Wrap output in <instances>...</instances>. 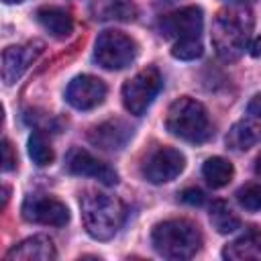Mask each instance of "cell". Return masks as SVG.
<instances>
[{"instance_id": "1", "label": "cell", "mask_w": 261, "mask_h": 261, "mask_svg": "<svg viewBox=\"0 0 261 261\" xmlns=\"http://www.w3.org/2000/svg\"><path fill=\"white\" fill-rule=\"evenodd\" d=\"M253 29V16L245 6L232 4L218 10L212 24V45L222 61H234L243 55Z\"/></svg>"}, {"instance_id": "2", "label": "cell", "mask_w": 261, "mask_h": 261, "mask_svg": "<svg viewBox=\"0 0 261 261\" xmlns=\"http://www.w3.org/2000/svg\"><path fill=\"white\" fill-rule=\"evenodd\" d=\"M80 208L84 228L96 241L112 239L126 218V206L122 200L102 192H86L82 196Z\"/></svg>"}, {"instance_id": "3", "label": "cell", "mask_w": 261, "mask_h": 261, "mask_svg": "<svg viewBox=\"0 0 261 261\" xmlns=\"http://www.w3.org/2000/svg\"><path fill=\"white\" fill-rule=\"evenodd\" d=\"M151 241L155 251L167 259H190L202 247L200 228L186 218L159 222L153 228Z\"/></svg>"}, {"instance_id": "4", "label": "cell", "mask_w": 261, "mask_h": 261, "mask_svg": "<svg viewBox=\"0 0 261 261\" xmlns=\"http://www.w3.org/2000/svg\"><path fill=\"white\" fill-rule=\"evenodd\" d=\"M165 126L171 135L188 141V143H204L212 137V122L206 108L194 98L175 100L165 116Z\"/></svg>"}, {"instance_id": "5", "label": "cell", "mask_w": 261, "mask_h": 261, "mask_svg": "<svg viewBox=\"0 0 261 261\" xmlns=\"http://www.w3.org/2000/svg\"><path fill=\"white\" fill-rule=\"evenodd\" d=\"M137 45L120 31H104L96 39L94 57L104 69H124L135 61Z\"/></svg>"}, {"instance_id": "6", "label": "cell", "mask_w": 261, "mask_h": 261, "mask_svg": "<svg viewBox=\"0 0 261 261\" xmlns=\"http://www.w3.org/2000/svg\"><path fill=\"white\" fill-rule=\"evenodd\" d=\"M161 75L155 67H147V69H141L137 75H133L124 86H122V102H124V108L135 114V116H141L149 106L151 102L155 100V96L159 94L161 90Z\"/></svg>"}, {"instance_id": "7", "label": "cell", "mask_w": 261, "mask_h": 261, "mask_svg": "<svg viewBox=\"0 0 261 261\" xmlns=\"http://www.w3.org/2000/svg\"><path fill=\"white\" fill-rule=\"evenodd\" d=\"M204 27V16L198 6H186L175 12L161 16L159 31L165 39L181 41V39H200Z\"/></svg>"}, {"instance_id": "8", "label": "cell", "mask_w": 261, "mask_h": 261, "mask_svg": "<svg viewBox=\"0 0 261 261\" xmlns=\"http://www.w3.org/2000/svg\"><path fill=\"white\" fill-rule=\"evenodd\" d=\"M22 218L35 224L65 226L69 222V210L63 202L49 196H27L22 202Z\"/></svg>"}, {"instance_id": "9", "label": "cell", "mask_w": 261, "mask_h": 261, "mask_svg": "<svg viewBox=\"0 0 261 261\" xmlns=\"http://www.w3.org/2000/svg\"><path fill=\"white\" fill-rule=\"evenodd\" d=\"M186 167V157L173 147H159L145 161L143 173L151 184H167L175 179Z\"/></svg>"}, {"instance_id": "10", "label": "cell", "mask_w": 261, "mask_h": 261, "mask_svg": "<svg viewBox=\"0 0 261 261\" xmlns=\"http://www.w3.org/2000/svg\"><path fill=\"white\" fill-rule=\"evenodd\" d=\"M106 92V84L100 77L84 73L69 82L65 90V100L77 110H92L104 102Z\"/></svg>"}, {"instance_id": "11", "label": "cell", "mask_w": 261, "mask_h": 261, "mask_svg": "<svg viewBox=\"0 0 261 261\" xmlns=\"http://www.w3.org/2000/svg\"><path fill=\"white\" fill-rule=\"evenodd\" d=\"M65 167L69 173L73 175H86V177H94L98 181H102L104 186H114L118 181L116 171L106 165L104 161L96 159L94 155H90L86 149H71L65 157Z\"/></svg>"}, {"instance_id": "12", "label": "cell", "mask_w": 261, "mask_h": 261, "mask_svg": "<svg viewBox=\"0 0 261 261\" xmlns=\"http://www.w3.org/2000/svg\"><path fill=\"white\" fill-rule=\"evenodd\" d=\"M41 51H43L41 41H33L27 45H18V47L14 45V47L4 49V53H2V82L6 86L14 84L29 69V65L41 55Z\"/></svg>"}, {"instance_id": "13", "label": "cell", "mask_w": 261, "mask_h": 261, "mask_svg": "<svg viewBox=\"0 0 261 261\" xmlns=\"http://www.w3.org/2000/svg\"><path fill=\"white\" fill-rule=\"evenodd\" d=\"M130 137H133L130 124H126L120 118L104 120V122H100L98 126H94L88 133L90 143L96 145V147H100V149H106V151H118V149H122L130 141Z\"/></svg>"}, {"instance_id": "14", "label": "cell", "mask_w": 261, "mask_h": 261, "mask_svg": "<svg viewBox=\"0 0 261 261\" xmlns=\"http://www.w3.org/2000/svg\"><path fill=\"white\" fill-rule=\"evenodd\" d=\"M55 257H57L55 245L45 234L29 237L6 253L8 261H53Z\"/></svg>"}, {"instance_id": "15", "label": "cell", "mask_w": 261, "mask_h": 261, "mask_svg": "<svg viewBox=\"0 0 261 261\" xmlns=\"http://www.w3.org/2000/svg\"><path fill=\"white\" fill-rule=\"evenodd\" d=\"M37 20L47 33H51L57 39H63L73 31L71 14L67 10H63V8H59V6H43V8H39L37 10Z\"/></svg>"}, {"instance_id": "16", "label": "cell", "mask_w": 261, "mask_h": 261, "mask_svg": "<svg viewBox=\"0 0 261 261\" xmlns=\"http://www.w3.org/2000/svg\"><path fill=\"white\" fill-rule=\"evenodd\" d=\"M224 259L232 261H245V259H261V232L249 230L230 245L224 247L222 251Z\"/></svg>"}, {"instance_id": "17", "label": "cell", "mask_w": 261, "mask_h": 261, "mask_svg": "<svg viewBox=\"0 0 261 261\" xmlns=\"http://www.w3.org/2000/svg\"><path fill=\"white\" fill-rule=\"evenodd\" d=\"M261 141V128L249 120H239L226 135V147L232 151H249Z\"/></svg>"}, {"instance_id": "18", "label": "cell", "mask_w": 261, "mask_h": 261, "mask_svg": "<svg viewBox=\"0 0 261 261\" xmlns=\"http://www.w3.org/2000/svg\"><path fill=\"white\" fill-rule=\"evenodd\" d=\"M92 12L100 20H133L137 8L130 0H94Z\"/></svg>"}, {"instance_id": "19", "label": "cell", "mask_w": 261, "mask_h": 261, "mask_svg": "<svg viewBox=\"0 0 261 261\" xmlns=\"http://www.w3.org/2000/svg\"><path fill=\"white\" fill-rule=\"evenodd\" d=\"M232 173H234L232 163L226 161L224 157H210V159H206V163L202 167V175L212 188L226 186L232 179Z\"/></svg>"}, {"instance_id": "20", "label": "cell", "mask_w": 261, "mask_h": 261, "mask_svg": "<svg viewBox=\"0 0 261 261\" xmlns=\"http://www.w3.org/2000/svg\"><path fill=\"white\" fill-rule=\"evenodd\" d=\"M210 222L212 226L220 232V234H228V232H234L239 226H241V220L239 216L232 212V208L222 202V200H216L212 202L210 206Z\"/></svg>"}, {"instance_id": "21", "label": "cell", "mask_w": 261, "mask_h": 261, "mask_svg": "<svg viewBox=\"0 0 261 261\" xmlns=\"http://www.w3.org/2000/svg\"><path fill=\"white\" fill-rule=\"evenodd\" d=\"M29 155H31V159L39 165V167H43V165H49L51 161H53V149H51V145H49V141L45 139V135L41 133V130H35L31 137H29Z\"/></svg>"}, {"instance_id": "22", "label": "cell", "mask_w": 261, "mask_h": 261, "mask_svg": "<svg viewBox=\"0 0 261 261\" xmlns=\"http://www.w3.org/2000/svg\"><path fill=\"white\" fill-rule=\"evenodd\" d=\"M202 51H204V47H202L200 39H181V41H175L171 55L175 59H181V61H192V59L200 57Z\"/></svg>"}, {"instance_id": "23", "label": "cell", "mask_w": 261, "mask_h": 261, "mask_svg": "<svg viewBox=\"0 0 261 261\" xmlns=\"http://www.w3.org/2000/svg\"><path fill=\"white\" fill-rule=\"evenodd\" d=\"M237 200L249 212L261 210V186L259 184H247V186H243L237 192Z\"/></svg>"}, {"instance_id": "24", "label": "cell", "mask_w": 261, "mask_h": 261, "mask_svg": "<svg viewBox=\"0 0 261 261\" xmlns=\"http://www.w3.org/2000/svg\"><path fill=\"white\" fill-rule=\"evenodd\" d=\"M179 200L184 204H190V206H202L206 202V194L200 190V188H186L181 194H179Z\"/></svg>"}, {"instance_id": "25", "label": "cell", "mask_w": 261, "mask_h": 261, "mask_svg": "<svg viewBox=\"0 0 261 261\" xmlns=\"http://www.w3.org/2000/svg\"><path fill=\"white\" fill-rule=\"evenodd\" d=\"M14 167H16V153H14L12 145H10V141L4 139L2 141V169L4 171H12Z\"/></svg>"}, {"instance_id": "26", "label": "cell", "mask_w": 261, "mask_h": 261, "mask_svg": "<svg viewBox=\"0 0 261 261\" xmlns=\"http://www.w3.org/2000/svg\"><path fill=\"white\" fill-rule=\"evenodd\" d=\"M247 112H249L251 116H255V118H261V94H257V96L249 102Z\"/></svg>"}, {"instance_id": "27", "label": "cell", "mask_w": 261, "mask_h": 261, "mask_svg": "<svg viewBox=\"0 0 261 261\" xmlns=\"http://www.w3.org/2000/svg\"><path fill=\"white\" fill-rule=\"evenodd\" d=\"M249 53H251L253 57H261V37H255V39L251 41V45H249Z\"/></svg>"}, {"instance_id": "28", "label": "cell", "mask_w": 261, "mask_h": 261, "mask_svg": "<svg viewBox=\"0 0 261 261\" xmlns=\"http://www.w3.org/2000/svg\"><path fill=\"white\" fill-rule=\"evenodd\" d=\"M8 194H10V190L4 186L2 188V208H6V204H8Z\"/></svg>"}, {"instance_id": "29", "label": "cell", "mask_w": 261, "mask_h": 261, "mask_svg": "<svg viewBox=\"0 0 261 261\" xmlns=\"http://www.w3.org/2000/svg\"><path fill=\"white\" fill-rule=\"evenodd\" d=\"M255 171H257V175H261V155L257 157V163H255Z\"/></svg>"}, {"instance_id": "30", "label": "cell", "mask_w": 261, "mask_h": 261, "mask_svg": "<svg viewBox=\"0 0 261 261\" xmlns=\"http://www.w3.org/2000/svg\"><path fill=\"white\" fill-rule=\"evenodd\" d=\"M4 2H8V4H12V2H24V0H4Z\"/></svg>"}]
</instances>
